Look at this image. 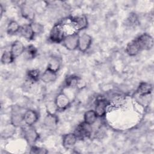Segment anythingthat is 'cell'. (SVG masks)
<instances>
[{"mask_svg": "<svg viewBox=\"0 0 154 154\" xmlns=\"http://www.w3.org/2000/svg\"><path fill=\"white\" fill-rule=\"evenodd\" d=\"M79 35L77 32L66 35L63 42L62 45L64 48L69 51H75L78 48Z\"/></svg>", "mask_w": 154, "mask_h": 154, "instance_id": "obj_2", "label": "cell"}, {"mask_svg": "<svg viewBox=\"0 0 154 154\" xmlns=\"http://www.w3.org/2000/svg\"><path fill=\"white\" fill-rule=\"evenodd\" d=\"M82 82H83L82 79L76 75H70L68 76L65 81L66 87L71 88L82 87Z\"/></svg>", "mask_w": 154, "mask_h": 154, "instance_id": "obj_19", "label": "cell"}, {"mask_svg": "<svg viewBox=\"0 0 154 154\" xmlns=\"http://www.w3.org/2000/svg\"><path fill=\"white\" fill-rule=\"evenodd\" d=\"M54 102L58 111H64L70 105V100L69 97L64 93H59L55 97Z\"/></svg>", "mask_w": 154, "mask_h": 154, "instance_id": "obj_6", "label": "cell"}, {"mask_svg": "<svg viewBox=\"0 0 154 154\" xmlns=\"http://www.w3.org/2000/svg\"><path fill=\"white\" fill-rule=\"evenodd\" d=\"M98 117L93 109L87 111L84 114V122L90 125H93L97 120Z\"/></svg>", "mask_w": 154, "mask_h": 154, "instance_id": "obj_22", "label": "cell"}, {"mask_svg": "<svg viewBox=\"0 0 154 154\" xmlns=\"http://www.w3.org/2000/svg\"><path fill=\"white\" fill-rule=\"evenodd\" d=\"M41 73L38 69H31L27 72L28 79L32 82H37L40 79Z\"/></svg>", "mask_w": 154, "mask_h": 154, "instance_id": "obj_24", "label": "cell"}, {"mask_svg": "<svg viewBox=\"0 0 154 154\" xmlns=\"http://www.w3.org/2000/svg\"><path fill=\"white\" fill-rule=\"evenodd\" d=\"M75 134L78 139H84L91 136L92 133L91 125L86 123L84 121L79 123L76 128Z\"/></svg>", "mask_w": 154, "mask_h": 154, "instance_id": "obj_4", "label": "cell"}, {"mask_svg": "<svg viewBox=\"0 0 154 154\" xmlns=\"http://www.w3.org/2000/svg\"><path fill=\"white\" fill-rule=\"evenodd\" d=\"M125 51L128 55L133 57L137 55L142 51L137 39L135 38L127 44Z\"/></svg>", "mask_w": 154, "mask_h": 154, "instance_id": "obj_14", "label": "cell"}, {"mask_svg": "<svg viewBox=\"0 0 154 154\" xmlns=\"http://www.w3.org/2000/svg\"><path fill=\"white\" fill-rule=\"evenodd\" d=\"M23 122V114L15 112L11 116V124L14 127H18ZM24 123V122H23Z\"/></svg>", "mask_w": 154, "mask_h": 154, "instance_id": "obj_25", "label": "cell"}, {"mask_svg": "<svg viewBox=\"0 0 154 154\" xmlns=\"http://www.w3.org/2000/svg\"><path fill=\"white\" fill-rule=\"evenodd\" d=\"M25 48L26 47L24 46L22 42L19 40H15L11 44L10 51L11 52L14 58L16 59L23 54Z\"/></svg>", "mask_w": 154, "mask_h": 154, "instance_id": "obj_13", "label": "cell"}, {"mask_svg": "<svg viewBox=\"0 0 154 154\" xmlns=\"http://www.w3.org/2000/svg\"><path fill=\"white\" fill-rule=\"evenodd\" d=\"M61 66V62L60 59L57 57L53 56L49 59L46 68L57 73L60 70Z\"/></svg>", "mask_w": 154, "mask_h": 154, "instance_id": "obj_20", "label": "cell"}, {"mask_svg": "<svg viewBox=\"0 0 154 154\" xmlns=\"http://www.w3.org/2000/svg\"><path fill=\"white\" fill-rule=\"evenodd\" d=\"M0 11H1V18L2 17V15H3V11H4V7L2 5V4H0Z\"/></svg>", "mask_w": 154, "mask_h": 154, "instance_id": "obj_31", "label": "cell"}, {"mask_svg": "<svg viewBox=\"0 0 154 154\" xmlns=\"http://www.w3.org/2000/svg\"><path fill=\"white\" fill-rule=\"evenodd\" d=\"M23 138L31 146L34 145L39 138V134L33 126H26L23 130Z\"/></svg>", "mask_w": 154, "mask_h": 154, "instance_id": "obj_3", "label": "cell"}, {"mask_svg": "<svg viewBox=\"0 0 154 154\" xmlns=\"http://www.w3.org/2000/svg\"><path fill=\"white\" fill-rule=\"evenodd\" d=\"M58 117L56 114L47 113L43 120V125L47 129H53L58 125Z\"/></svg>", "mask_w": 154, "mask_h": 154, "instance_id": "obj_16", "label": "cell"}, {"mask_svg": "<svg viewBox=\"0 0 154 154\" xmlns=\"http://www.w3.org/2000/svg\"><path fill=\"white\" fill-rule=\"evenodd\" d=\"M126 21L130 26H135L138 23V18L135 13H131L128 17Z\"/></svg>", "mask_w": 154, "mask_h": 154, "instance_id": "obj_29", "label": "cell"}, {"mask_svg": "<svg viewBox=\"0 0 154 154\" xmlns=\"http://www.w3.org/2000/svg\"><path fill=\"white\" fill-rule=\"evenodd\" d=\"M65 36L63 26L60 23H57L51 29L49 34V39L52 43H61Z\"/></svg>", "mask_w": 154, "mask_h": 154, "instance_id": "obj_1", "label": "cell"}, {"mask_svg": "<svg viewBox=\"0 0 154 154\" xmlns=\"http://www.w3.org/2000/svg\"><path fill=\"white\" fill-rule=\"evenodd\" d=\"M23 122L26 126H33L35 125L39 119L38 112L34 109H27L23 114Z\"/></svg>", "mask_w": 154, "mask_h": 154, "instance_id": "obj_8", "label": "cell"}, {"mask_svg": "<svg viewBox=\"0 0 154 154\" xmlns=\"http://www.w3.org/2000/svg\"><path fill=\"white\" fill-rule=\"evenodd\" d=\"M20 11L21 16L24 19L30 21L31 22H33L35 17V12L31 5L26 4H23L20 5Z\"/></svg>", "mask_w": 154, "mask_h": 154, "instance_id": "obj_12", "label": "cell"}, {"mask_svg": "<svg viewBox=\"0 0 154 154\" xmlns=\"http://www.w3.org/2000/svg\"><path fill=\"white\" fill-rule=\"evenodd\" d=\"M23 54L25 59L28 60H32L36 57L37 54V49L34 45H30L26 47Z\"/></svg>", "mask_w": 154, "mask_h": 154, "instance_id": "obj_23", "label": "cell"}, {"mask_svg": "<svg viewBox=\"0 0 154 154\" xmlns=\"http://www.w3.org/2000/svg\"><path fill=\"white\" fill-rule=\"evenodd\" d=\"M78 138L74 132L64 134L62 138V145L67 150L72 149L76 144Z\"/></svg>", "mask_w": 154, "mask_h": 154, "instance_id": "obj_11", "label": "cell"}, {"mask_svg": "<svg viewBox=\"0 0 154 154\" xmlns=\"http://www.w3.org/2000/svg\"><path fill=\"white\" fill-rule=\"evenodd\" d=\"M108 106V101H107L105 99L99 98L97 99L94 110L98 117H103L106 115Z\"/></svg>", "mask_w": 154, "mask_h": 154, "instance_id": "obj_9", "label": "cell"}, {"mask_svg": "<svg viewBox=\"0 0 154 154\" xmlns=\"http://www.w3.org/2000/svg\"><path fill=\"white\" fill-rule=\"evenodd\" d=\"M92 42V37L88 34L84 33L81 35H79L78 49L81 52H85L90 48Z\"/></svg>", "mask_w": 154, "mask_h": 154, "instance_id": "obj_7", "label": "cell"}, {"mask_svg": "<svg viewBox=\"0 0 154 154\" xmlns=\"http://www.w3.org/2000/svg\"><path fill=\"white\" fill-rule=\"evenodd\" d=\"M19 34L21 35L22 37H23L24 38L29 41L32 40L35 35L29 23L21 26Z\"/></svg>", "mask_w": 154, "mask_h": 154, "instance_id": "obj_18", "label": "cell"}, {"mask_svg": "<svg viewBox=\"0 0 154 154\" xmlns=\"http://www.w3.org/2000/svg\"><path fill=\"white\" fill-rule=\"evenodd\" d=\"M35 35L40 34L44 31V26L41 24L40 23L37 22H32L29 23Z\"/></svg>", "mask_w": 154, "mask_h": 154, "instance_id": "obj_27", "label": "cell"}, {"mask_svg": "<svg viewBox=\"0 0 154 154\" xmlns=\"http://www.w3.org/2000/svg\"><path fill=\"white\" fill-rule=\"evenodd\" d=\"M15 58L10 51H5L1 58V62L2 64H10L14 62Z\"/></svg>", "mask_w": 154, "mask_h": 154, "instance_id": "obj_26", "label": "cell"}, {"mask_svg": "<svg viewBox=\"0 0 154 154\" xmlns=\"http://www.w3.org/2000/svg\"><path fill=\"white\" fill-rule=\"evenodd\" d=\"M57 78V73L46 68L45 71L41 73L40 80L44 83L49 84L54 82Z\"/></svg>", "mask_w": 154, "mask_h": 154, "instance_id": "obj_17", "label": "cell"}, {"mask_svg": "<svg viewBox=\"0 0 154 154\" xmlns=\"http://www.w3.org/2000/svg\"><path fill=\"white\" fill-rule=\"evenodd\" d=\"M141 51H149L153 46V38L147 33H143L136 38Z\"/></svg>", "mask_w": 154, "mask_h": 154, "instance_id": "obj_5", "label": "cell"}, {"mask_svg": "<svg viewBox=\"0 0 154 154\" xmlns=\"http://www.w3.org/2000/svg\"><path fill=\"white\" fill-rule=\"evenodd\" d=\"M46 109L47 113L52 114H56L57 112L58 111L54 100L48 101L46 104Z\"/></svg>", "mask_w": 154, "mask_h": 154, "instance_id": "obj_28", "label": "cell"}, {"mask_svg": "<svg viewBox=\"0 0 154 154\" xmlns=\"http://www.w3.org/2000/svg\"><path fill=\"white\" fill-rule=\"evenodd\" d=\"M72 22L75 29L78 31L86 29L88 25V19L84 14L74 17L72 19Z\"/></svg>", "mask_w": 154, "mask_h": 154, "instance_id": "obj_10", "label": "cell"}, {"mask_svg": "<svg viewBox=\"0 0 154 154\" xmlns=\"http://www.w3.org/2000/svg\"><path fill=\"white\" fill-rule=\"evenodd\" d=\"M153 87L150 83L147 82H141L138 85L136 93L140 97L148 96L152 91Z\"/></svg>", "mask_w": 154, "mask_h": 154, "instance_id": "obj_15", "label": "cell"}, {"mask_svg": "<svg viewBox=\"0 0 154 154\" xmlns=\"http://www.w3.org/2000/svg\"><path fill=\"white\" fill-rule=\"evenodd\" d=\"M29 153L34 154H46L48 153V151L45 148L32 145L31 146Z\"/></svg>", "mask_w": 154, "mask_h": 154, "instance_id": "obj_30", "label": "cell"}, {"mask_svg": "<svg viewBox=\"0 0 154 154\" xmlns=\"http://www.w3.org/2000/svg\"><path fill=\"white\" fill-rule=\"evenodd\" d=\"M21 26L17 22L14 20H11L7 26V33L8 35H13L17 33H19Z\"/></svg>", "mask_w": 154, "mask_h": 154, "instance_id": "obj_21", "label": "cell"}]
</instances>
